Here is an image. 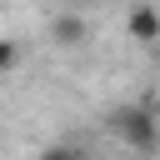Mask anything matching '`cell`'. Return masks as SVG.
<instances>
[{"mask_svg":"<svg viewBox=\"0 0 160 160\" xmlns=\"http://www.w3.org/2000/svg\"><path fill=\"white\" fill-rule=\"evenodd\" d=\"M130 35H135V40H145V45H150V40H160V10L135 5V10H130Z\"/></svg>","mask_w":160,"mask_h":160,"instance_id":"3957f363","label":"cell"},{"mask_svg":"<svg viewBox=\"0 0 160 160\" xmlns=\"http://www.w3.org/2000/svg\"><path fill=\"white\" fill-rule=\"evenodd\" d=\"M15 60H20V50L15 45H0V70H15Z\"/></svg>","mask_w":160,"mask_h":160,"instance_id":"277c9868","label":"cell"},{"mask_svg":"<svg viewBox=\"0 0 160 160\" xmlns=\"http://www.w3.org/2000/svg\"><path fill=\"white\" fill-rule=\"evenodd\" d=\"M110 125H115V135H120L130 150H160V120H155L150 110L125 105V110L110 115Z\"/></svg>","mask_w":160,"mask_h":160,"instance_id":"6da1fadb","label":"cell"},{"mask_svg":"<svg viewBox=\"0 0 160 160\" xmlns=\"http://www.w3.org/2000/svg\"><path fill=\"white\" fill-rule=\"evenodd\" d=\"M50 40H55V45H65V50H75V45H85V40H90V25H85L80 15H60V20L50 25Z\"/></svg>","mask_w":160,"mask_h":160,"instance_id":"7a4b0ae2","label":"cell"}]
</instances>
